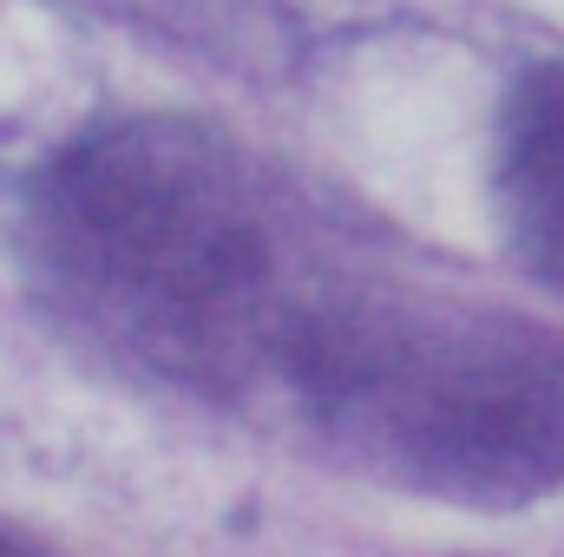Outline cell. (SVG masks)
Masks as SVG:
<instances>
[{
    "label": "cell",
    "mask_w": 564,
    "mask_h": 557,
    "mask_svg": "<svg viewBox=\"0 0 564 557\" xmlns=\"http://www.w3.org/2000/svg\"><path fill=\"white\" fill-rule=\"evenodd\" d=\"M26 256L73 335L197 401H276L348 282L302 197L237 139L112 119L53 151L26 197Z\"/></svg>",
    "instance_id": "1"
},
{
    "label": "cell",
    "mask_w": 564,
    "mask_h": 557,
    "mask_svg": "<svg viewBox=\"0 0 564 557\" xmlns=\"http://www.w3.org/2000/svg\"><path fill=\"white\" fill-rule=\"evenodd\" d=\"M282 407L421 499L519 512L564 485V335L466 295L348 276L308 321Z\"/></svg>",
    "instance_id": "2"
},
{
    "label": "cell",
    "mask_w": 564,
    "mask_h": 557,
    "mask_svg": "<svg viewBox=\"0 0 564 557\" xmlns=\"http://www.w3.org/2000/svg\"><path fill=\"white\" fill-rule=\"evenodd\" d=\"M492 190L519 263L564 288V59L532 66L512 86L499 112Z\"/></svg>",
    "instance_id": "3"
},
{
    "label": "cell",
    "mask_w": 564,
    "mask_h": 557,
    "mask_svg": "<svg viewBox=\"0 0 564 557\" xmlns=\"http://www.w3.org/2000/svg\"><path fill=\"white\" fill-rule=\"evenodd\" d=\"M0 557H33V551H20V545H13V538H0Z\"/></svg>",
    "instance_id": "4"
}]
</instances>
